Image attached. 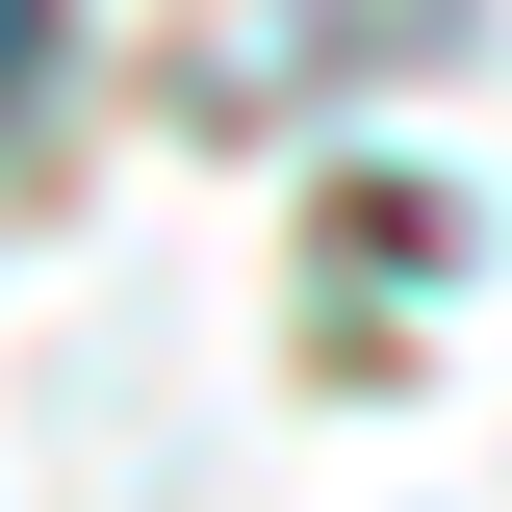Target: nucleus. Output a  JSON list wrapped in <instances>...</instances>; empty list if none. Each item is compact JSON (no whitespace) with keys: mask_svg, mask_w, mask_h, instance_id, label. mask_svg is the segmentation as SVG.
<instances>
[{"mask_svg":"<svg viewBox=\"0 0 512 512\" xmlns=\"http://www.w3.org/2000/svg\"><path fill=\"white\" fill-rule=\"evenodd\" d=\"M26 77H52V0H0V103H26Z\"/></svg>","mask_w":512,"mask_h":512,"instance_id":"nucleus-1","label":"nucleus"}]
</instances>
